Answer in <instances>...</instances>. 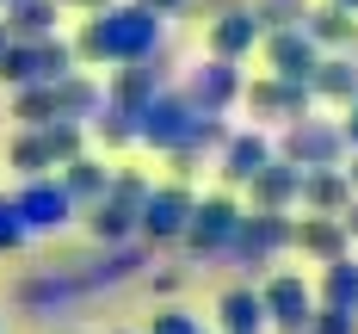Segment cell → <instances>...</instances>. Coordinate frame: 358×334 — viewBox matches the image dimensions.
Returning a JSON list of instances; mask_svg holds the SVG:
<instances>
[{"mask_svg":"<svg viewBox=\"0 0 358 334\" xmlns=\"http://www.w3.org/2000/svg\"><path fill=\"white\" fill-rule=\"evenodd\" d=\"M334 6H346V13H358V0H334Z\"/></svg>","mask_w":358,"mask_h":334,"instance_id":"39","label":"cell"},{"mask_svg":"<svg viewBox=\"0 0 358 334\" xmlns=\"http://www.w3.org/2000/svg\"><path fill=\"white\" fill-rule=\"evenodd\" d=\"M266 62H272V74H285V81H309L315 62H322V43L303 32V25H278V32H266Z\"/></svg>","mask_w":358,"mask_h":334,"instance_id":"12","label":"cell"},{"mask_svg":"<svg viewBox=\"0 0 358 334\" xmlns=\"http://www.w3.org/2000/svg\"><path fill=\"white\" fill-rule=\"evenodd\" d=\"M315 303H340V309H352L358 316V260L340 254L322 266V285H315Z\"/></svg>","mask_w":358,"mask_h":334,"instance_id":"24","label":"cell"},{"mask_svg":"<svg viewBox=\"0 0 358 334\" xmlns=\"http://www.w3.org/2000/svg\"><path fill=\"white\" fill-rule=\"evenodd\" d=\"M235 223H241V204L229 198V192H210V198H192V223H185V248L192 260H210L229 248V235H235Z\"/></svg>","mask_w":358,"mask_h":334,"instance_id":"8","label":"cell"},{"mask_svg":"<svg viewBox=\"0 0 358 334\" xmlns=\"http://www.w3.org/2000/svg\"><path fill=\"white\" fill-rule=\"evenodd\" d=\"M340 130H346V148H358V99L346 106V124H340Z\"/></svg>","mask_w":358,"mask_h":334,"instance_id":"33","label":"cell"},{"mask_svg":"<svg viewBox=\"0 0 358 334\" xmlns=\"http://www.w3.org/2000/svg\"><path fill=\"white\" fill-rule=\"evenodd\" d=\"M248 192H253V211H290L296 192H303V167L296 161H266L248 180Z\"/></svg>","mask_w":358,"mask_h":334,"instance_id":"16","label":"cell"},{"mask_svg":"<svg viewBox=\"0 0 358 334\" xmlns=\"http://www.w3.org/2000/svg\"><path fill=\"white\" fill-rule=\"evenodd\" d=\"M303 32L315 37V43H352L358 19L346 13V6H334V0H327V6H309V13H303Z\"/></svg>","mask_w":358,"mask_h":334,"instance_id":"27","label":"cell"},{"mask_svg":"<svg viewBox=\"0 0 358 334\" xmlns=\"http://www.w3.org/2000/svg\"><path fill=\"white\" fill-rule=\"evenodd\" d=\"M266 161H272V137H266V130H235V137H222V180L229 186H248Z\"/></svg>","mask_w":358,"mask_h":334,"instance_id":"18","label":"cell"},{"mask_svg":"<svg viewBox=\"0 0 358 334\" xmlns=\"http://www.w3.org/2000/svg\"><path fill=\"white\" fill-rule=\"evenodd\" d=\"M290 248V211H241L235 223V235H229V248L222 254L235 260L241 272H259L272 254H285Z\"/></svg>","mask_w":358,"mask_h":334,"instance_id":"4","label":"cell"},{"mask_svg":"<svg viewBox=\"0 0 358 334\" xmlns=\"http://www.w3.org/2000/svg\"><path fill=\"white\" fill-rule=\"evenodd\" d=\"M56 13H62V0H13L6 6V32L13 37H56Z\"/></svg>","mask_w":358,"mask_h":334,"instance_id":"26","label":"cell"},{"mask_svg":"<svg viewBox=\"0 0 358 334\" xmlns=\"http://www.w3.org/2000/svg\"><path fill=\"white\" fill-rule=\"evenodd\" d=\"M346 180H352V192H358V161H352V167H346Z\"/></svg>","mask_w":358,"mask_h":334,"instance_id":"38","label":"cell"},{"mask_svg":"<svg viewBox=\"0 0 358 334\" xmlns=\"http://www.w3.org/2000/svg\"><path fill=\"white\" fill-rule=\"evenodd\" d=\"M167 87V69H161V50H148V56H136V62H124L117 69V81L106 87V99H117L124 111H143L155 93Z\"/></svg>","mask_w":358,"mask_h":334,"instance_id":"14","label":"cell"},{"mask_svg":"<svg viewBox=\"0 0 358 334\" xmlns=\"http://www.w3.org/2000/svg\"><path fill=\"white\" fill-rule=\"evenodd\" d=\"M179 93H185L198 111H229L235 99H241V69H235L229 56H210V62H198V69L185 74Z\"/></svg>","mask_w":358,"mask_h":334,"instance_id":"11","label":"cell"},{"mask_svg":"<svg viewBox=\"0 0 358 334\" xmlns=\"http://www.w3.org/2000/svg\"><path fill=\"white\" fill-rule=\"evenodd\" d=\"M253 13H259V25H266V32H278V25H303V13H309V6H303V0H259Z\"/></svg>","mask_w":358,"mask_h":334,"instance_id":"31","label":"cell"},{"mask_svg":"<svg viewBox=\"0 0 358 334\" xmlns=\"http://www.w3.org/2000/svg\"><path fill=\"white\" fill-rule=\"evenodd\" d=\"M309 93H315V99L352 106V99H358V62H352V56H322L315 74H309Z\"/></svg>","mask_w":358,"mask_h":334,"instance_id":"22","label":"cell"},{"mask_svg":"<svg viewBox=\"0 0 358 334\" xmlns=\"http://www.w3.org/2000/svg\"><path fill=\"white\" fill-rule=\"evenodd\" d=\"M278 155L296 161V167H340V161H346V130H340V124H327V118H309V111H303V118H290Z\"/></svg>","mask_w":358,"mask_h":334,"instance_id":"7","label":"cell"},{"mask_svg":"<svg viewBox=\"0 0 358 334\" xmlns=\"http://www.w3.org/2000/svg\"><path fill=\"white\" fill-rule=\"evenodd\" d=\"M216 322L222 334H266V303L253 285H229V291L216 297Z\"/></svg>","mask_w":358,"mask_h":334,"instance_id":"21","label":"cell"},{"mask_svg":"<svg viewBox=\"0 0 358 334\" xmlns=\"http://www.w3.org/2000/svg\"><path fill=\"white\" fill-rule=\"evenodd\" d=\"M6 43H13V32H6V19H0V50H6Z\"/></svg>","mask_w":358,"mask_h":334,"instance_id":"37","label":"cell"},{"mask_svg":"<svg viewBox=\"0 0 358 334\" xmlns=\"http://www.w3.org/2000/svg\"><path fill=\"white\" fill-rule=\"evenodd\" d=\"M143 6H155V13H173V6H185V0H143Z\"/></svg>","mask_w":358,"mask_h":334,"instance_id":"35","label":"cell"},{"mask_svg":"<svg viewBox=\"0 0 358 334\" xmlns=\"http://www.w3.org/2000/svg\"><path fill=\"white\" fill-rule=\"evenodd\" d=\"M340 223H346V235H352V242H358V192H352V204L340 211Z\"/></svg>","mask_w":358,"mask_h":334,"instance_id":"34","label":"cell"},{"mask_svg":"<svg viewBox=\"0 0 358 334\" xmlns=\"http://www.w3.org/2000/svg\"><path fill=\"white\" fill-rule=\"evenodd\" d=\"M6 161L31 180V174H50L56 167V148H50V137H43V124H25L13 143H6Z\"/></svg>","mask_w":358,"mask_h":334,"instance_id":"25","label":"cell"},{"mask_svg":"<svg viewBox=\"0 0 358 334\" xmlns=\"http://www.w3.org/2000/svg\"><path fill=\"white\" fill-rule=\"evenodd\" d=\"M87 124H93V137H99L106 148H124V143H136V111H124L117 99H106V106L93 111Z\"/></svg>","mask_w":358,"mask_h":334,"instance_id":"28","label":"cell"},{"mask_svg":"<svg viewBox=\"0 0 358 334\" xmlns=\"http://www.w3.org/2000/svg\"><path fill=\"white\" fill-rule=\"evenodd\" d=\"M259 37H266L259 13H253V6H229V13H216V19H210V56H229V62H241V56H248Z\"/></svg>","mask_w":358,"mask_h":334,"instance_id":"15","label":"cell"},{"mask_svg":"<svg viewBox=\"0 0 358 334\" xmlns=\"http://www.w3.org/2000/svg\"><path fill=\"white\" fill-rule=\"evenodd\" d=\"M74 69V43L62 37H13L0 50V81L6 87H37V81H62Z\"/></svg>","mask_w":358,"mask_h":334,"instance_id":"2","label":"cell"},{"mask_svg":"<svg viewBox=\"0 0 358 334\" xmlns=\"http://www.w3.org/2000/svg\"><path fill=\"white\" fill-rule=\"evenodd\" d=\"M296 204L340 217V211L352 204V180H346V167H303V192H296Z\"/></svg>","mask_w":358,"mask_h":334,"instance_id":"19","label":"cell"},{"mask_svg":"<svg viewBox=\"0 0 358 334\" xmlns=\"http://www.w3.org/2000/svg\"><path fill=\"white\" fill-rule=\"evenodd\" d=\"M0 6H13V0H0Z\"/></svg>","mask_w":358,"mask_h":334,"instance_id":"40","label":"cell"},{"mask_svg":"<svg viewBox=\"0 0 358 334\" xmlns=\"http://www.w3.org/2000/svg\"><path fill=\"white\" fill-rule=\"evenodd\" d=\"M148 334H204V328H198L192 309H161V316L148 322Z\"/></svg>","mask_w":358,"mask_h":334,"instance_id":"32","label":"cell"},{"mask_svg":"<svg viewBox=\"0 0 358 334\" xmlns=\"http://www.w3.org/2000/svg\"><path fill=\"white\" fill-rule=\"evenodd\" d=\"M148 50H161V13L143 6V0H130V6H99L80 37H74V56L80 62H136Z\"/></svg>","mask_w":358,"mask_h":334,"instance_id":"1","label":"cell"},{"mask_svg":"<svg viewBox=\"0 0 358 334\" xmlns=\"http://www.w3.org/2000/svg\"><path fill=\"white\" fill-rule=\"evenodd\" d=\"M290 248H303V254H315L327 266V260H340L346 248H352V235H346V223L327 217V211H315V217L290 223Z\"/></svg>","mask_w":358,"mask_h":334,"instance_id":"17","label":"cell"},{"mask_svg":"<svg viewBox=\"0 0 358 334\" xmlns=\"http://www.w3.org/2000/svg\"><path fill=\"white\" fill-rule=\"evenodd\" d=\"M241 99H248L253 111H259V118H303V111H309V99H315V93H309V81H285V74H266V81H253V87H241Z\"/></svg>","mask_w":358,"mask_h":334,"instance_id":"13","label":"cell"},{"mask_svg":"<svg viewBox=\"0 0 358 334\" xmlns=\"http://www.w3.org/2000/svg\"><path fill=\"white\" fill-rule=\"evenodd\" d=\"M185 223H192V192L185 186H148L143 211H136V235H148V242H179Z\"/></svg>","mask_w":358,"mask_h":334,"instance_id":"10","label":"cell"},{"mask_svg":"<svg viewBox=\"0 0 358 334\" xmlns=\"http://www.w3.org/2000/svg\"><path fill=\"white\" fill-rule=\"evenodd\" d=\"M303 334H358V316L352 309H340V303H315V316H309V328Z\"/></svg>","mask_w":358,"mask_h":334,"instance_id":"30","label":"cell"},{"mask_svg":"<svg viewBox=\"0 0 358 334\" xmlns=\"http://www.w3.org/2000/svg\"><path fill=\"white\" fill-rule=\"evenodd\" d=\"M143 198H148L143 174H111V186L87 204V211H93V217H87V223H93V235H99V242H130V235H136Z\"/></svg>","mask_w":358,"mask_h":334,"instance_id":"5","label":"cell"},{"mask_svg":"<svg viewBox=\"0 0 358 334\" xmlns=\"http://www.w3.org/2000/svg\"><path fill=\"white\" fill-rule=\"evenodd\" d=\"M31 242V229L19 217V204H13V192H0V254H19Z\"/></svg>","mask_w":358,"mask_h":334,"instance_id":"29","label":"cell"},{"mask_svg":"<svg viewBox=\"0 0 358 334\" xmlns=\"http://www.w3.org/2000/svg\"><path fill=\"white\" fill-rule=\"evenodd\" d=\"M13 204H19V217H25L31 235H62L80 217V204L69 198V186L56 180V174H31V180L13 192Z\"/></svg>","mask_w":358,"mask_h":334,"instance_id":"6","label":"cell"},{"mask_svg":"<svg viewBox=\"0 0 358 334\" xmlns=\"http://www.w3.org/2000/svg\"><path fill=\"white\" fill-rule=\"evenodd\" d=\"M259 303H266V328H278V334H303L309 316H315V291H309L303 272H272L259 285Z\"/></svg>","mask_w":358,"mask_h":334,"instance_id":"9","label":"cell"},{"mask_svg":"<svg viewBox=\"0 0 358 334\" xmlns=\"http://www.w3.org/2000/svg\"><path fill=\"white\" fill-rule=\"evenodd\" d=\"M143 272V248H124V242H106V254L87 260L74 279H80V291H99V285H124V279H136Z\"/></svg>","mask_w":358,"mask_h":334,"instance_id":"20","label":"cell"},{"mask_svg":"<svg viewBox=\"0 0 358 334\" xmlns=\"http://www.w3.org/2000/svg\"><path fill=\"white\" fill-rule=\"evenodd\" d=\"M56 180L69 186V198H74V204H93V198H99V192L111 186V167H106V161H93V155H69Z\"/></svg>","mask_w":358,"mask_h":334,"instance_id":"23","label":"cell"},{"mask_svg":"<svg viewBox=\"0 0 358 334\" xmlns=\"http://www.w3.org/2000/svg\"><path fill=\"white\" fill-rule=\"evenodd\" d=\"M192 124H198V106H192L179 87H161V93L136 111V143L161 148V155H173V148L192 143Z\"/></svg>","mask_w":358,"mask_h":334,"instance_id":"3","label":"cell"},{"mask_svg":"<svg viewBox=\"0 0 358 334\" xmlns=\"http://www.w3.org/2000/svg\"><path fill=\"white\" fill-rule=\"evenodd\" d=\"M62 6H87V13H99V6H106V0H62Z\"/></svg>","mask_w":358,"mask_h":334,"instance_id":"36","label":"cell"}]
</instances>
